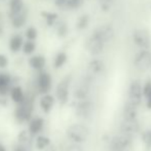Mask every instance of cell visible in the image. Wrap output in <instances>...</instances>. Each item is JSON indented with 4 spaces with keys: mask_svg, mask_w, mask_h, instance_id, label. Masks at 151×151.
Wrapping results in <instances>:
<instances>
[{
    "mask_svg": "<svg viewBox=\"0 0 151 151\" xmlns=\"http://www.w3.org/2000/svg\"><path fill=\"white\" fill-rule=\"evenodd\" d=\"M50 144V140L47 137H44V136H39L36 139V148L39 150H43L46 147H48Z\"/></svg>",
    "mask_w": 151,
    "mask_h": 151,
    "instance_id": "22",
    "label": "cell"
},
{
    "mask_svg": "<svg viewBox=\"0 0 151 151\" xmlns=\"http://www.w3.org/2000/svg\"><path fill=\"white\" fill-rule=\"evenodd\" d=\"M55 104V98L50 95H45L41 98L40 100V107L43 110L45 113H48V112L52 110V108L54 107Z\"/></svg>",
    "mask_w": 151,
    "mask_h": 151,
    "instance_id": "15",
    "label": "cell"
},
{
    "mask_svg": "<svg viewBox=\"0 0 151 151\" xmlns=\"http://www.w3.org/2000/svg\"><path fill=\"white\" fill-rule=\"evenodd\" d=\"M135 67L140 71H146L151 67V52L147 50H143L137 54L134 60Z\"/></svg>",
    "mask_w": 151,
    "mask_h": 151,
    "instance_id": "3",
    "label": "cell"
},
{
    "mask_svg": "<svg viewBox=\"0 0 151 151\" xmlns=\"http://www.w3.org/2000/svg\"><path fill=\"white\" fill-rule=\"evenodd\" d=\"M66 62H67V55L63 52H59V54L56 56V58H55V62H54L55 68L59 69V68L63 67V66L65 65Z\"/></svg>",
    "mask_w": 151,
    "mask_h": 151,
    "instance_id": "24",
    "label": "cell"
},
{
    "mask_svg": "<svg viewBox=\"0 0 151 151\" xmlns=\"http://www.w3.org/2000/svg\"><path fill=\"white\" fill-rule=\"evenodd\" d=\"M14 151H26V150H25L23 147H17Z\"/></svg>",
    "mask_w": 151,
    "mask_h": 151,
    "instance_id": "40",
    "label": "cell"
},
{
    "mask_svg": "<svg viewBox=\"0 0 151 151\" xmlns=\"http://www.w3.org/2000/svg\"><path fill=\"white\" fill-rule=\"evenodd\" d=\"M23 52L26 55H32L36 50V44L34 42V40H28V41L24 42V45H23Z\"/></svg>",
    "mask_w": 151,
    "mask_h": 151,
    "instance_id": "25",
    "label": "cell"
},
{
    "mask_svg": "<svg viewBox=\"0 0 151 151\" xmlns=\"http://www.w3.org/2000/svg\"><path fill=\"white\" fill-rule=\"evenodd\" d=\"M24 38H23L22 35H19V34H16L14 35L9 40V50H12V52H18L19 50H21L23 48V45H24Z\"/></svg>",
    "mask_w": 151,
    "mask_h": 151,
    "instance_id": "12",
    "label": "cell"
},
{
    "mask_svg": "<svg viewBox=\"0 0 151 151\" xmlns=\"http://www.w3.org/2000/svg\"><path fill=\"white\" fill-rule=\"evenodd\" d=\"M42 14H43L44 19L46 21V24L48 26H52L57 21V19H58V14H55V12H43Z\"/></svg>",
    "mask_w": 151,
    "mask_h": 151,
    "instance_id": "27",
    "label": "cell"
},
{
    "mask_svg": "<svg viewBox=\"0 0 151 151\" xmlns=\"http://www.w3.org/2000/svg\"><path fill=\"white\" fill-rule=\"evenodd\" d=\"M43 124H44L43 118L41 117L34 118L30 122V125H29V132H30L32 135H36V134H38L42 129Z\"/></svg>",
    "mask_w": 151,
    "mask_h": 151,
    "instance_id": "19",
    "label": "cell"
},
{
    "mask_svg": "<svg viewBox=\"0 0 151 151\" xmlns=\"http://www.w3.org/2000/svg\"><path fill=\"white\" fill-rule=\"evenodd\" d=\"M143 95L145 96L146 98H148L151 96V80H148V81L145 83V86H144Z\"/></svg>",
    "mask_w": 151,
    "mask_h": 151,
    "instance_id": "34",
    "label": "cell"
},
{
    "mask_svg": "<svg viewBox=\"0 0 151 151\" xmlns=\"http://www.w3.org/2000/svg\"><path fill=\"white\" fill-rule=\"evenodd\" d=\"M0 151H6V149L2 145H0Z\"/></svg>",
    "mask_w": 151,
    "mask_h": 151,
    "instance_id": "41",
    "label": "cell"
},
{
    "mask_svg": "<svg viewBox=\"0 0 151 151\" xmlns=\"http://www.w3.org/2000/svg\"><path fill=\"white\" fill-rule=\"evenodd\" d=\"M66 151H82V149L78 145H71L67 148Z\"/></svg>",
    "mask_w": 151,
    "mask_h": 151,
    "instance_id": "37",
    "label": "cell"
},
{
    "mask_svg": "<svg viewBox=\"0 0 151 151\" xmlns=\"http://www.w3.org/2000/svg\"><path fill=\"white\" fill-rule=\"evenodd\" d=\"M100 4V7L102 8L103 12H108L111 8V5L114 3L115 0H98Z\"/></svg>",
    "mask_w": 151,
    "mask_h": 151,
    "instance_id": "29",
    "label": "cell"
},
{
    "mask_svg": "<svg viewBox=\"0 0 151 151\" xmlns=\"http://www.w3.org/2000/svg\"><path fill=\"white\" fill-rule=\"evenodd\" d=\"M147 108L148 109H151V96L147 98Z\"/></svg>",
    "mask_w": 151,
    "mask_h": 151,
    "instance_id": "39",
    "label": "cell"
},
{
    "mask_svg": "<svg viewBox=\"0 0 151 151\" xmlns=\"http://www.w3.org/2000/svg\"><path fill=\"white\" fill-rule=\"evenodd\" d=\"M10 16H14L19 12H23L24 9V2L23 0H10L9 1Z\"/></svg>",
    "mask_w": 151,
    "mask_h": 151,
    "instance_id": "21",
    "label": "cell"
},
{
    "mask_svg": "<svg viewBox=\"0 0 151 151\" xmlns=\"http://www.w3.org/2000/svg\"><path fill=\"white\" fill-rule=\"evenodd\" d=\"M32 110H33V107L30 103H21L20 106L17 108L16 112H14V115H16V118L20 121H26L29 120L31 118L32 115Z\"/></svg>",
    "mask_w": 151,
    "mask_h": 151,
    "instance_id": "8",
    "label": "cell"
},
{
    "mask_svg": "<svg viewBox=\"0 0 151 151\" xmlns=\"http://www.w3.org/2000/svg\"><path fill=\"white\" fill-rule=\"evenodd\" d=\"M38 32L34 27H29L26 31V37L28 38V40H35L37 38Z\"/></svg>",
    "mask_w": 151,
    "mask_h": 151,
    "instance_id": "30",
    "label": "cell"
},
{
    "mask_svg": "<svg viewBox=\"0 0 151 151\" xmlns=\"http://www.w3.org/2000/svg\"><path fill=\"white\" fill-rule=\"evenodd\" d=\"M8 65V59L6 56L0 54V68H5Z\"/></svg>",
    "mask_w": 151,
    "mask_h": 151,
    "instance_id": "36",
    "label": "cell"
},
{
    "mask_svg": "<svg viewBox=\"0 0 151 151\" xmlns=\"http://www.w3.org/2000/svg\"><path fill=\"white\" fill-rule=\"evenodd\" d=\"M140 129V124L137 119H123L120 124V131L129 135H136Z\"/></svg>",
    "mask_w": 151,
    "mask_h": 151,
    "instance_id": "9",
    "label": "cell"
},
{
    "mask_svg": "<svg viewBox=\"0 0 151 151\" xmlns=\"http://www.w3.org/2000/svg\"><path fill=\"white\" fill-rule=\"evenodd\" d=\"M93 35L101 39L104 43L110 42L114 37V29L111 25H102L93 31Z\"/></svg>",
    "mask_w": 151,
    "mask_h": 151,
    "instance_id": "5",
    "label": "cell"
},
{
    "mask_svg": "<svg viewBox=\"0 0 151 151\" xmlns=\"http://www.w3.org/2000/svg\"><path fill=\"white\" fill-rule=\"evenodd\" d=\"M10 81L12 78L8 74L0 73V95L4 96L7 93V91H9Z\"/></svg>",
    "mask_w": 151,
    "mask_h": 151,
    "instance_id": "14",
    "label": "cell"
},
{
    "mask_svg": "<svg viewBox=\"0 0 151 151\" xmlns=\"http://www.w3.org/2000/svg\"><path fill=\"white\" fill-rule=\"evenodd\" d=\"M88 23H90V19H88V14H83V16H81L79 19H78L77 21V29H79V30H83V29H86V27H88Z\"/></svg>",
    "mask_w": 151,
    "mask_h": 151,
    "instance_id": "26",
    "label": "cell"
},
{
    "mask_svg": "<svg viewBox=\"0 0 151 151\" xmlns=\"http://www.w3.org/2000/svg\"><path fill=\"white\" fill-rule=\"evenodd\" d=\"M82 3H83V0H68L67 3H66V6L69 8H72V9H75V8H78L79 6H81Z\"/></svg>",
    "mask_w": 151,
    "mask_h": 151,
    "instance_id": "32",
    "label": "cell"
},
{
    "mask_svg": "<svg viewBox=\"0 0 151 151\" xmlns=\"http://www.w3.org/2000/svg\"><path fill=\"white\" fill-rule=\"evenodd\" d=\"M142 86L139 80H134L131 82L129 88V102L135 106H139L142 100Z\"/></svg>",
    "mask_w": 151,
    "mask_h": 151,
    "instance_id": "4",
    "label": "cell"
},
{
    "mask_svg": "<svg viewBox=\"0 0 151 151\" xmlns=\"http://www.w3.org/2000/svg\"><path fill=\"white\" fill-rule=\"evenodd\" d=\"M70 76L65 77L57 86V98L62 104H66L69 98V86H70Z\"/></svg>",
    "mask_w": 151,
    "mask_h": 151,
    "instance_id": "7",
    "label": "cell"
},
{
    "mask_svg": "<svg viewBox=\"0 0 151 151\" xmlns=\"http://www.w3.org/2000/svg\"><path fill=\"white\" fill-rule=\"evenodd\" d=\"M67 1L68 0H55V3L58 6H64V5H66Z\"/></svg>",
    "mask_w": 151,
    "mask_h": 151,
    "instance_id": "38",
    "label": "cell"
},
{
    "mask_svg": "<svg viewBox=\"0 0 151 151\" xmlns=\"http://www.w3.org/2000/svg\"><path fill=\"white\" fill-rule=\"evenodd\" d=\"M88 129L86 125L81 123H74L70 125L67 129V136L70 140H72L75 143H82L88 137Z\"/></svg>",
    "mask_w": 151,
    "mask_h": 151,
    "instance_id": "1",
    "label": "cell"
},
{
    "mask_svg": "<svg viewBox=\"0 0 151 151\" xmlns=\"http://www.w3.org/2000/svg\"><path fill=\"white\" fill-rule=\"evenodd\" d=\"M52 88V76L47 72H41L38 76V90L40 93H46Z\"/></svg>",
    "mask_w": 151,
    "mask_h": 151,
    "instance_id": "10",
    "label": "cell"
},
{
    "mask_svg": "<svg viewBox=\"0 0 151 151\" xmlns=\"http://www.w3.org/2000/svg\"><path fill=\"white\" fill-rule=\"evenodd\" d=\"M133 40L136 45L142 50H148L151 44L149 32L145 29H136L133 32Z\"/></svg>",
    "mask_w": 151,
    "mask_h": 151,
    "instance_id": "2",
    "label": "cell"
},
{
    "mask_svg": "<svg viewBox=\"0 0 151 151\" xmlns=\"http://www.w3.org/2000/svg\"><path fill=\"white\" fill-rule=\"evenodd\" d=\"M104 69H105V65H104L103 61L98 60V59L91 61L90 64H88V70H90V72L93 74L102 73V72L104 71Z\"/></svg>",
    "mask_w": 151,
    "mask_h": 151,
    "instance_id": "18",
    "label": "cell"
},
{
    "mask_svg": "<svg viewBox=\"0 0 151 151\" xmlns=\"http://www.w3.org/2000/svg\"><path fill=\"white\" fill-rule=\"evenodd\" d=\"M93 104L91 102H88V101H82V102H79V103L76 105V115L78 117H81V118H86L91 114L93 112Z\"/></svg>",
    "mask_w": 151,
    "mask_h": 151,
    "instance_id": "11",
    "label": "cell"
},
{
    "mask_svg": "<svg viewBox=\"0 0 151 151\" xmlns=\"http://www.w3.org/2000/svg\"><path fill=\"white\" fill-rule=\"evenodd\" d=\"M137 106L127 102L123 107V119H137Z\"/></svg>",
    "mask_w": 151,
    "mask_h": 151,
    "instance_id": "13",
    "label": "cell"
},
{
    "mask_svg": "<svg viewBox=\"0 0 151 151\" xmlns=\"http://www.w3.org/2000/svg\"><path fill=\"white\" fill-rule=\"evenodd\" d=\"M29 65L35 70H42L45 66V58L43 56H33L29 59Z\"/></svg>",
    "mask_w": 151,
    "mask_h": 151,
    "instance_id": "16",
    "label": "cell"
},
{
    "mask_svg": "<svg viewBox=\"0 0 151 151\" xmlns=\"http://www.w3.org/2000/svg\"><path fill=\"white\" fill-rule=\"evenodd\" d=\"M86 50L93 56H98L100 55L104 50V46H105V43L102 41L101 39H99L98 37H96L95 35H91L90 38L86 41Z\"/></svg>",
    "mask_w": 151,
    "mask_h": 151,
    "instance_id": "6",
    "label": "cell"
},
{
    "mask_svg": "<svg viewBox=\"0 0 151 151\" xmlns=\"http://www.w3.org/2000/svg\"><path fill=\"white\" fill-rule=\"evenodd\" d=\"M29 139H30V136H29L28 132H27V131L20 132V134H19V136H18V141H19V143L25 144V143H27V142L29 141Z\"/></svg>",
    "mask_w": 151,
    "mask_h": 151,
    "instance_id": "31",
    "label": "cell"
},
{
    "mask_svg": "<svg viewBox=\"0 0 151 151\" xmlns=\"http://www.w3.org/2000/svg\"><path fill=\"white\" fill-rule=\"evenodd\" d=\"M27 22V14L23 12H19L17 14L12 16V24L14 28H21L23 27Z\"/></svg>",
    "mask_w": 151,
    "mask_h": 151,
    "instance_id": "17",
    "label": "cell"
},
{
    "mask_svg": "<svg viewBox=\"0 0 151 151\" xmlns=\"http://www.w3.org/2000/svg\"><path fill=\"white\" fill-rule=\"evenodd\" d=\"M88 95V86H81L77 88L74 91V97L79 100H84Z\"/></svg>",
    "mask_w": 151,
    "mask_h": 151,
    "instance_id": "23",
    "label": "cell"
},
{
    "mask_svg": "<svg viewBox=\"0 0 151 151\" xmlns=\"http://www.w3.org/2000/svg\"><path fill=\"white\" fill-rule=\"evenodd\" d=\"M10 97H12V100L14 103H18V104L23 103L25 100L24 93H23L22 88H20V86H14L10 90Z\"/></svg>",
    "mask_w": 151,
    "mask_h": 151,
    "instance_id": "20",
    "label": "cell"
},
{
    "mask_svg": "<svg viewBox=\"0 0 151 151\" xmlns=\"http://www.w3.org/2000/svg\"><path fill=\"white\" fill-rule=\"evenodd\" d=\"M68 33V27L65 23H62L60 26L58 27V35L60 37H65Z\"/></svg>",
    "mask_w": 151,
    "mask_h": 151,
    "instance_id": "33",
    "label": "cell"
},
{
    "mask_svg": "<svg viewBox=\"0 0 151 151\" xmlns=\"http://www.w3.org/2000/svg\"><path fill=\"white\" fill-rule=\"evenodd\" d=\"M142 139L146 143V145L151 147V131H147L142 135Z\"/></svg>",
    "mask_w": 151,
    "mask_h": 151,
    "instance_id": "35",
    "label": "cell"
},
{
    "mask_svg": "<svg viewBox=\"0 0 151 151\" xmlns=\"http://www.w3.org/2000/svg\"><path fill=\"white\" fill-rule=\"evenodd\" d=\"M125 149L127 148L122 144H120L115 138H113V140H112L109 145V151H124Z\"/></svg>",
    "mask_w": 151,
    "mask_h": 151,
    "instance_id": "28",
    "label": "cell"
}]
</instances>
